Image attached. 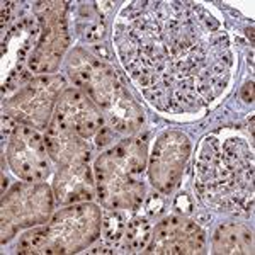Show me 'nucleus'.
<instances>
[{
    "mask_svg": "<svg viewBox=\"0 0 255 255\" xmlns=\"http://www.w3.org/2000/svg\"><path fill=\"white\" fill-rule=\"evenodd\" d=\"M9 158L15 174L29 182L41 180L48 175L49 167L44 155L43 141L32 128L22 126L14 131Z\"/></svg>",
    "mask_w": 255,
    "mask_h": 255,
    "instance_id": "1",
    "label": "nucleus"
},
{
    "mask_svg": "<svg viewBox=\"0 0 255 255\" xmlns=\"http://www.w3.org/2000/svg\"><path fill=\"white\" fill-rule=\"evenodd\" d=\"M189 155V141L180 133H165L158 139L151 155V177L153 184L162 191L174 187L180 167Z\"/></svg>",
    "mask_w": 255,
    "mask_h": 255,
    "instance_id": "2",
    "label": "nucleus"
},
{
    "mask_svg": "<svg viewBox=\"0 0 255 255\" xmlns=\"http://www.w3.org/2000/svg\"><path fill=\"white\" fill-rule=\"evenodd\" d=\"M216 252L223 254H244L252 252V233L244 226L225 225L220 226L215 235Z\"/></svg>",
    "mask_w": 255,
    "mask_h": 255,
    "instance_id": "3",
    "label": "nucleus"
},
{
    "mask_svg": "<svg viewBox=\"0 0 255 255\" xmlns=\"http://www.w3.org/2000/svg\"><path fill=\"white\" fill-rule=\"evenodd\" d=\"M150 240V225L146 220L136 218L128 225L126 232V249L129 250H143Z\"/></svg>",
    "mask_w": 255,
    "mask_h": 255,
    "instance_id": "4",
    "label": "nucleus"
},
{
    "mask_svg": "<svg viewBox=\"0 0 255 255\" xmlns=\"http://www.w3.org/2000/svg\"><path fill=\"white\" fill-rule=\"evenodd\" d=\"M102 232L111 242H118L125 233V221H123L121 215L116 211H108L104 215V221H102Z\"/></svg>",
    "mask_w": 255,
    "mask_h": 255,
    "instance_id": "5",
    "label": "nucleus"
},
{
    "mask_svg": "<svg viewBox=\"0 0 255 255\" xmlns=\"http://www.w3.org/2000/svg\"><path fill=\"white\" fill-rule=\"evenodd\" d=\"M104 36V24L101 22H90L85 27V38L89 41H97Z\"/></svg>",
    "mask_w": 255,
    "mask_h": 255,
    "instance_id": "6",
    "label": "nucleus"
},
{
    "mask_svg": "<svg viewBox=\"0 0 255 255\" xmlns=\"http://www.w3.org/2000/svg\"><path fill=\"white\" fill-rule=\"evenodd\" d=\"M163 208V199L160 197L158 194H151V197L148 199V204H146V209H148V215L155 216L162 211Z\"/></svg>",
    "mask_w": 255,
    "mask_h": 255,
    "instance_id": "7",
    "label": "nucleus"
},
{
    "mask_svg": "<svg viewBox=\"0 0 255 255\" xmlns=\"http://www.w3.org/2000/svg\"><path fill=\"white\" fill-rule=\"evenodd\" d=\"M12 131H15L14 121L10 119V116H7V114H5V116L2 118V136L7 138L12 133Z\"/></svg>",
    "mask_w": 255,
    "mask_h": 255,
    "instance_id": "8",
    "label": "nucleus"
},
{
    "mask_svg": "<svg viewBox=\"0 0 255 255\" xmlns=\"http://www.w3.org/2000/svg\"><path fill=\"white\" fill-rule=\"evenodd\" d=\"M113 139V134H111V129L109 128H101V133L97 136V145L99 146H104Z\"/></svg>",
    "mask_w": 255,
    "mask_h": 255,
    "instance_id": "9",
    "label": "nucleus"
},
{
    "mask_svg": "<svg viewBox=\"0 0 255 255\" xmlns=\"http://www.w3.org/2000/svg\"><path fill=\"white\" fill-rule=\"evenodd\" d=\"M242 97H244L245 102H250V104L254 102V84L252 82H249V84L244 87V90H242Z\"/></svg>",
    "mask_w": 255,
    "mask_h": 255,
    "instance_id": "10",
    "label": "nucleus"
}]
</instances>
